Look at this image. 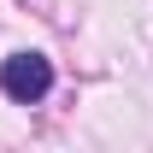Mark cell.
<instances>
[{
  "label": "cell",
  "mask_w": 153,
  "mask_h": 153,
  "mask_svg": "<svg viewBox=\"0 0 153 153\" xmlns=\"http://www.w3.org/2000/svg\"><path fill=\"white\" fill-rule=\"evenodd\" d=\"M0 88L18 100V106H36L47 88H53V65L41 53H12L6 65H0Z\"/></svg>",
  "instance_id": "cell-1"
}]
</instances>
